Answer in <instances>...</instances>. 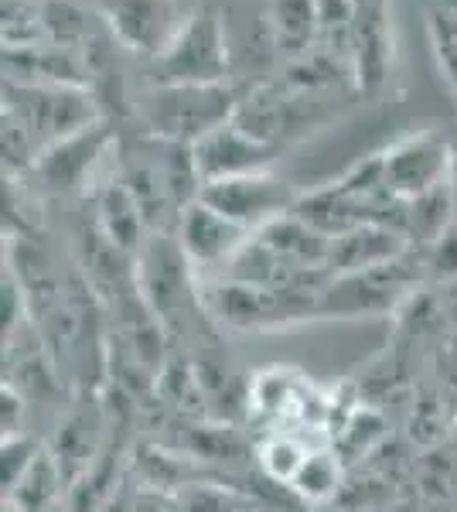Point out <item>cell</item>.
<instances>
[{
  "label": "cell",
  "mask_w": 457,
  "mask_h": 512,
  "mask_svg": "<svg viewBox=\"0 0 457 512\" xmlns=\"http://www.w3.org/2000/svg\"><path fill=\"white\" fill-rule=\"evenodd\" d=\"M239 93L229 82L215 86H151L137 99V117L144 134L174 140V144H198L219 130L222 123L236 120Z\"/></svg>",
  "instance_id": "1"
},
{
  "label": "cell",
  "mask_w": 457,
  "mask_h": 512,
  "mask_svg": "<svg viewBox=\"0 0 457 512\" xmlns=\"http://www.w3.org/2000/svg\"><path fill=\"white\" fill-rule=\"evenodd\" d=\"M427 284L423 253L410 250L406 256L382 267L359 270V274L331 277L321 291L318 321L321 318H379L400 315L413 294Z\"/></svg>",
  "instance_id": "2"
},
{
  "label": "cell",
  "mask_w": 457,
  "mask_h": 512,
  "mask_svg": "<svg viewBox=\"0 0 457 512\" xmlns=\"http://www.w3.org/2000/svg\"><path fill=\"white\" fill-rule=\"evenodd\" d=\"M321 291H267L243 280L202 284V311L226 332H273V328L318 321Z\"/></svg>",
  "instance_id": "3"
},
{
  "label": "cell",
  "mask_w": 457,
  "mask_h": 512,
  "mask_svg": "<svg viewBox=\"0 0 457 512\" xmlns=\"http://www.w3.org/2000/svg\"><path fill=\"white\" fill-rule=\"evenodd\" d=\"M151 65V86H215L229 82V41L222 11L205 0L188 14L174 41Z\"/></svg>",
  "instance_id": "4"
},
{
  "label": "cell",
  "mask_w": 457,
  "mask_h": 512,
  "mask_svg": "<svg viewBox=\"0 0 457 512\" xmlns=\"http://www.w3.org/2000/svg\"><path fill=\"white\" fill-rule=\"evenodd\" d=\"M137 291L147 311L164 328L185 321L188 311H202V277L181 250L174 233H151L134 256Z\"/></svg>",
  "instance_id": "5"
},
{
  "label": "cell",
  "mask_w": 457,
  "mask_h": 512,
  "mask_svg": "<svg viewBox=\"0 0 457 512\" xmlns=\"http://www.w3.org/2000/svg\"><path fill=\"white\" fill-rule=\"evenodd\" d=\"M4 113L24 123V130L35 137L38 154L103 120V106L89 89L38 86V82L14 79H4Z\"/></svg>",
  "instance_id": "6"
},
{
  "label": "cell",
  "mask_w": 457,
  "mask_h": 512,
  "mask_svg": "<svg viewBox=\"0 0 457 512\" xmlns=\"http://www.w3.org/2000/svg\"><path fill=\"white\" fill-rule=\"evenodd\" d=\"M198 198L212 205L215 212H222L229 222L243 226L246 233H260L263 226L277 222L280 216H290L301 192L273 171H253V175L205 181Z\"/></svg>",
  "instance_id": "7"
},
{
  "label": "cell",
  "mask_w": 457,
  "mask_h": 512,
  "mask_svg": "<svg viewBox=\"0 0 457 512\" xmlns=\"http://www.w3.org/2000/svg\"><path fill=\"white\" fill-rule=\"evenodd\" d=\"M93 11L103 18L116 38V45L154 62L181 31V7L178 0H89Z\"/></svg>",
  "instance_id": "8"
},
{
  "label": "cell",
  "mask_w": 457,
  "mask_h": 512,
  "mask_svg": "<svg viewBox=\"0 0 457 512\" xmlns=\"http://www.w3.org/2000/svg\"><path fill=\"white\" fill-rule=\"evenodd\" d=\"M454 140H444L434 130H420L403 140H396L389 151H382L386 181L400 202H410L430 188L444 185L451 178Z\"/></svg>",
  "instance_id": "9"
},
{
  "label": "cell",
  "mask_w": 457,
  "mask_h": 512,
  "mask_svg": "<svg viewBox=\"0 0 457 512\" xmlns=\"http://www.w3.org/2000/svg\"><path fill=\"white\" fill-rule=\"evenodd\" d=\"M113 147H116V137H113L110 123L99 120L96 127L79 130V134L45 147V151L38 154L31 175L41 181L45 192L69 195L82 185H93L99 161H103L106 151H113Z\"/></svg>",
  "instance_id": "10"
},
{
  "label": "cell",
  "mask_w": 457,
  "mask_h": 512,
  "mask_svg": "<svg viewBox=\"0 0 457 512\" xmlns=\"http://www.w3.org/2000/svg\"><path fill=\"white\" fill-rule=\"evenodd\" d=\"M174 236H178L181 250H185V256L191 260L195 274L205 277V274H212V270L226 274V267L236 260V253L249 243L253 233H246L243 226L229 222L222 212H215L212 205H205L202 198H198V202H191L188 209L181 212L178 226H174Z\"/></svg>",
  "instance_id": "11"
},
{
  "label": "cell",
  "mask_w": 457,
  "mask_h": 512,
  "mask_svg": "<svg viewBox=\"0 0 457 512\" xmlns=\"http://www.w3.org/2000/svg\"><path fill=\"white\" fill-rule=\"evenodd\" d=\"M191 151H195V164L202 181H222L236 175H253V171H270L273 161L280 158L277 144L253 137L236 120L222 123L209 137L191 144Z\"/></svg>",
  "instance_id": "12"
},
{
  "label": "cell",
  "mask_w": 457,
  "mask_h": 512,
  "mask_svg": "<svg viewBox=\"0 0 457 512\" xmlns=\"http://www.w3.org/2000/svg\"><path fill=\"white\" fill-rule=\"evenodd\" d=\"M410 239L393 226H379V222H365L348 233L335 236L328 246V274L345 277L359 274V270L382 267V263H393L400 256L410 253Z\"/></svg>",
  "instance_id": "13"
},
{
  "label": "cell",
  "mask_w": 457,
  "mask_h": 512,
  "mask_svg": "<svg viewBox=\"0 0 457 512\" xmlns=\"http://www.w3.org/2000/svg\"><path fill=\"white\" fill-rule=\"evenodd\" d=\"M96 226L103 229V236L110 239L116 250H123L127 256H137L140 246L151 236V226H147L144 212H140L137 198L130 195V188L123 185L120 175L113 171L103 181H96Z\"/></svg>",
  "instance_id": "14"
},
{
  "label": "cell",
  "mask_w": 457,
  "mask_h": 512,
  "mask_svg": "<svg viewBox=\"0 0 457 512\" xmlns=\"http://www.w3.org/2000/svg\"><path fill=\"white\" fill-rule=\"evenodd\" d=\"M253 236L260 239L280 263H287L290 270H301V274H328L331 239L321 236L318 229H311L304 219H297L294 212L280 216L277 222L263 226L260 233H253Z\"/></svg>",
  "instance_id": "15"
},
{
  "label": "cell",
  "mask_w": 457,
  "mask_h": 512,
  "mask_svg": "<svg viewBox=\"0 0 457 512\" xmlns=\"http://www.w3.org/2000/svg\"><path fill=\"white\" fill-rule=\"evenodd\" d=\"M273 48L287 62L311 55L321 41V4L318 0H270Z\"/></svg>",
  "instance_id": "16"
},
{
  "label": "cell",
  "mask_w": 457,
  "mask_h": 512,
  "mask_svg": "<svg viewBox=\"0 0 457 512\" xmlns=\"http://www.w3.org/2000/svg\"><path fill=\"white\" fill-rule=\"evenodd\" d=\"M294 216L304 219L307 226L318 229V233L328 239H335V236L348 233V229L369 222L362 205L355 202L338 181L314 188V192H301V198H297V205H294Z\"/></svg>",
  "instance_id": "17"
},
{
  "label": "cell",
  "mask_w": 457,
  "mask_h": 512,
  "mask_svg": "<svg viewBox=\"0 0 457 512\" xmlns=\"http://www.w3.org/2000/svg\"><path fill=\"white\" fill-rule=\"evenodd\" d=\"M454 222H457V202H454L451 178H447L444 185L403 202V236L410 239V246L420 253L427 250V246H434Z\"/></svg>",
  "instance_id": "18"
},
{
  "label": "cell",
  "mask_w": 457,
  "mask_h": 512,
  "mask_svg": "<svg viewBox=\"0 0 457 512\" xmlns=\"http://www.w3.org/2000/svg\"><path fill=\"white\" fill-rule=\"evenodd\" d=\"M338 485H342V458L335 448H314L307 454L304 468L297 472L294 482L287 485L307 506H321V502L335 499Z\"/></svg>",
  "instance_id": "19"
},
{
  "label": "cell",
  "mask_w": 457,
  "mask_h": 512,
  "mask_svg": "<svg viewBox=\"0 0 457 512\" xmlns=\"http://www.w3.org/2000/svg\"><path fill=\"white\" fill-rule=\"evenodd\" d=\"M297 373H287V369H267L253 379L249 386V407L260 410V414H290V410H301V379H294Z\"/></svg>",
  "instance_id": "20"
},
{
  "label": "cell",
  "mask_w": 457,
  "mask_h": 512,
  "mask_svg": "<svg viewBox=\"0 0 457 512\" xmlns=\"http://www.w3.org/2000/svg\"><path fill=\"white\" fill-rule=\"evenodd\" d=\"M311 451L314 448H307L301 437L273 434L270 441L260 444V465H263V472L273 478V482L290 485L297 478V472L304 468V461H307V454H311Z\"/></svg>",
  "instance_id": "21"
},
{
  "label": "cell",
  "mask_w": 457,
  "mask_h": 512,
  "mask_svg": "<svg viewBox=\"0 0 457 512\" xmlns=\"http://www.w3.org/2000/svg\"><path fill=\"white\" fill-rule=\"evenodd\" d=\"M45 0H4V48H35L45 45Z\"/></svg>",
  "instance_id": "22"
},
{
  "label": "cell",
  "mask_w": 457,
  "mask_h": 512,
  "mask_svg": "<svg viewBox=\"0 0 457 512\" xmlns=\"http://www.w3.org/2000/svg\"><path fill=\"white\" fill-rule=\"evenodd\" d=\"M382 431H386V424H382V417L376 414V410L359 407L342 424V431H338V441L331 444V448L338 451V458L348 461V458H355V454H365L376 441H382Z\"/></svg>",
  "instance_id": "23"
},
{
  "label": "cell",
  "mask_w": 457,
  "mask_h": 512,
  "mask_svg": "<svg viewBox=\"0 0 457 512\" xmlns=\"http://www.w3.org/2000/svg\"><path fill=\"white\" fill-rule=\"evenodd\" d=\"M41 448L31 437L11 434L0 444V485H4V499L21 485V478L31 472V465L38 461Z\"/></svg>",
  "instance_id": "24"
},
{
  "label": "cell",
  "mask_w": 457,
  "mask_h": 512,
  "mask_svg": "<svg viewBox=\"0 0 457 512\" xmlns=\"http://www.w3.org/2000/svg\"><path fill=\"white\" fill-rule=\"evenodd\" d=\"M430 35H434L440 69H444L447 82H451V89L457 93V14L451 11L430 14Z\"/></svg>",
  "instance_id": "25"
},
{
  "label": "cell",
  "mask_w": 457,
  "mask_h": 512,
  "mask_svg": "<svg viewBox=\"0 0 457 512\" xmlns=\"http://www.w3.org/2000/svg\"><path fill=\"white\" fill-rule=\"evenodd\" d=\"M423 267H427V280H434V284L457 280V222L434 246L423 250Z\"/></svg>",
  "instance_id": "26"
},
{
  "label": "cell",
  "mask_w": 457,
  "mask_h": 512,
  "mask_svg": "<svg viewBox=\"0 0 457 512\" xmlns=\"http://www.w3.org/2000/svg\"><path fill=\"white\" fill-rule=\"evenodd\" d=\"M21 417H24V396L18 386L4 383V390H0V427H4V437L21 434Z\"/></svg>",
  "instance_id": "27"
},
{
  "label": "cell",
  "mask_w": 457,
  "mask_h": 512,
  "mask_svg": "<svg viewBox=\"0 0 457 512\" xmlns=\"http://www.w3.org/2000/svg\"><path fill=\"white\" fill-rule=\"evenodd\" d=\"M440 321H447V325L457 332V280H451V284H440Z\"/></svg>",
  "instance_id": "28"
},
{
  "label": "cell",
  "mask_w": 457,
  "mask_h": 512,
  "mask_svg": "<svg viewBox=\"0 0 457 512\" xmlns=\"http://www.w3.org/2000/svg\"><path fill=\"white\" fill-rule=\"evenodd\" d=\"M451 188H454V202H457V140H454V158H451Z\"/></svg>",
  "instance_id": "29"
},
{
  "label": "cell",
  "mask_w": 457,
  "mask_h": 512,
  "mask_svg": "<svg viewBox=\"0 0 457 512\" xmlns=\"http://www.w3.org/2000/svg\"><path fill=\"white\" fill-rule=\"evenodd\" d=\"M369 4H382V7H386V0H369Z\"/></svg>",
  "instance_id": "30"
},
{
  "label": "cell",
  "mask_w": 457,
  "mask_h": 512,
  "mask_svg": "<svg viewBox=\"0 0 457 512\" xmlns=\"http://www.w3.org/2000/svg\"><path fill=\"white\" fill-rule=\"evenodd\" d=\"M454 437H457V417H454Z\"/></svg>",
  "instance_id": "31"
}]
</instances>
